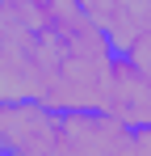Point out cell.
Wrapping results in <instances>:
<instances>
[{
	"instance_id": "3",
	"label": "cell",
	"mask_w": 151,
	"mask_h": 156,
	"mask_svg": "<svg viewBox=\"0 0 151 156\" xmlns=\"http://www.w3.org/2000/svg\"><path fill=\"white\" fill-rule=\"evenodd\" d=\"M101 110L109 118H118L122 127H130V131L151 127V80L139 76L122 55H109V63H105Z\"/></svg>"
},
{
	"instance_id": "2",
	"label": "cell",
	"mask_w": 151,
	"mask_h": 156,
	"mask_svg": "<svg viewBox=\"0 0 151 156\" xmlns=\"http://www.w3.org/2000/svg\"><path fill=\"white\" fill-rule=\"evenodd\" d=\"M130 127L105 110H67L59 114V148L55 156H126Z\"/></svg>"
},
{
	"instance_id": "4",
	"label": "cell",
	"mask_w": 151,
	"mask_h": 156,
	"mask_svg": "<svg viewBox=\"0 0 151 156\" xmlns=\"http://www.w3.org/2000/svg\"><path fill=\"white\" fill-rule=\"evenodd\" d=\"M126 156H151V127H139V131H130Z\"/></svg>"
},
{
	"instance_id": "1",
	"label": "cell",
	"mask_w": 151,
	"mask_h": 156,
	"mask_svg": "<svg viewBox=\"0 0 151 156\" xmlns=\"http://www.w3.org/2000/svg\"><path fill=\"white\" fill-rule=\"evenodd\" d=\"M59 114L34 97L0 101V156H55Z\"/></svg>"
}]
</instances>
